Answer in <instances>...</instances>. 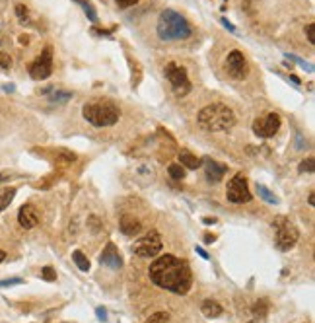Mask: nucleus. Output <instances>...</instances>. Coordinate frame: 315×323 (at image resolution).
<instances>
[{
  "mask_svg": "<svg viewBox=\"0 0 315 323\" xmlns=\"http://www.w3.org/2000/svg\"><path fill=\"white\" fill-rule=\"evenodd\" d=\"M74 160H76V156H74L72 152H68V150H59V154H57V162H63V163H72Z\"/></svg>",
  "mask_w": 315,
  "mask_h": 323,
  "instance_id": "nucleus-27",
  "label": "nucleus"
},
{
  "mask_svg": "<svg viewBox=\"0 0 315 323\" xmlns=\"http://www.w3.org/2000/svg\"><path fill=\"white\" fill-rule=\"evenodd\" d=\"M99 261H101V265L109 267V269H113V271H117V269L123 267V259H121V255H119L117 247H115L113 243H107V247L103 249V253H101V257H99Z\"/></svg>",
  "mask_w": 315,
  "mask_h": 323,
  "instance_id": "nucleus-13",
  "label": "nucleus"
},
{
  "mask_svg": "<svg viewBox=\"0 0 315 323\" xmlns=\"http://www.w3.org/2000/svg\"><path fill=\"white\" fill-rule=\"evenodd\" d=\"M226 171H228V167L218 163L216 160H210V158L204 160V173H206V179L210 183H218L226 175Z\"/></svg>",
  "mask_w": 315,
  "mask_h": 323,
  "instance_id": "nucleus-12",
  "label": "nucleus"
},
{
  "mask_svg": "<svg viewBox=\"0 0 315 323\" xmlns=\"http://www.w3.org/2000/svg\"><path fill=\"white\" fill-rule=\"evenodd\" d=\"M251 323H257V322H251Z\"/></svg>",
  "mask_w": 315,
  "mask_h": 323,
  "instance_id": "nucleus-45",
  "label": "nucleus"
},
{
  "mask_svg": "<svg viewBox=\"0 0 315 323\" xmlns=\"http://www.w3.org/2000/svg\"><path fill=\"white\" fill-rule=\"evenodd\" d=\"M280 115L278 113H267V115L259 117L253 121V133L259 137V139H270L278 133L280 129Z\"/></svg>",
  "mask_w": 315,
  "mask_h": 323,
  "instance_id": "nucleus-9",
  "label": "nucleus"
},
{
  "mask_svg": "<svg viewBox=\"0 0 315 323\" xmlns=\"http://www.w3.org/2000/svg\"><path fill=\"white\" fill-rule=\"evenodd\" d=\"M214 242H216L214 234H204V243H214Z\"/></svg>",
  "mask_w": 315,
  "mask_h": 323,
  "instance_id": "nucleus-36",
  "label": "nucleus"
},
{
  "mask_svg": "<svg viewBox=\"0 0 315 323\" xmlns=\"http://www.w3.org/2000/svg\"><path fill=\"white\" fill-rule=\"evenodd\" d=\"M95 314H97L99 322H107V312H105L103 308H97V310H95Z\"/></svg>",
  "mask_w": 315,
  "mask_h": 323,
  "instance_id": "nucleus-35",
  "label": "nucleus"
},
{
  "mask_svg": "<svg viewBox=\"0 0 315 323\" xmlns=\"http://www.w3.org/2000/svg\"><path fill=\"white\" fill-rule=\"evenodd\" d=\"M163 72H165V78L169 80V84L173 88V93L177 97H183V95H187L191 92V80L187 76V69L185 67H181L177 63H167Z\"/></svg>",
  "mask_w": 315,
  "mask_h": 323,
  "instance_id": "nucleus-6",
  "label": "nucleus"
},
{
  "mask_svg": "<svg viewBox=\"0 0 315 323\" xmlns=\"http://www.w3.org/2000/svg\"><path fill=\"white\" fill-rule=\"evenodd\" d=\"M272 226L276 230L274 236V243L280 251H290L294 245L298 243V238H300V232L294 226L292 222L286 218V216H276L272 220Z\"/></svg>",
  "mask_w": 315,
  "mask_h": 323,
  "instance_id": "nucleus-5",
  "label": "nucleus"
},
{
  "mask_svg": "<svg viewBox=\"0 0 315 323\" xmlns=\"http://www.w3.org/2000/svg\"><path fill=\"white\" fill-rule=\"evenodd\" d=\"M286 59H292L294 63H298V65H302V67H306V70H310V72L314 70V65H310V63H306V61H302V59H298V57H294V55H290V53L286 55Z\"/></svg>",
  "mask_w": 315,
  "mask_h": 323,
  "instance_id": "nucleus-32",
  "label": "nucleus"
},
{
  "mask_svg": "<svg viewBox=\"0 0 315 323\" xmlns=\"http://www.w3.org/2000/svg\"><path fill=\"white\" fill-rule=\"evenodd\" d=\"M203 222L204 224H216V218H208V216H204Z\"/></svg>",
  "mask_w": 315,
  "mask_h": 323,
  "instance_id": "nucleus-39",
  "label": "nucleus"
},
{
  "mask_svg": "<svg viewBox=\"0 0 315 323\" xmlns=\"http://www.w3.org/2000/svg\"><path fill=\"white\" fill-rule=\"evenodd\" d=\"M144 323H169V314H165V312H156L154 316H150Z\"/></svg>",
  "mask_w": 315,
  "mask_h": 323,
  "instance_id": "nucleus-25",
  "label": "nucleus"
},
{
  "mask_svg": "<svg viewBox=\"0 0 315 323\" xmlns=\"http://www.w3.org/2000/svg\"><path fill=\"white\" fill-rule=\"evenodd\" d=\"M4 259H6V253H4V251H0V263H2Z\"/></svg>",
  "mask_w": 315,
  "mask_h": 323,
  "instance_id": "nucleus-44",
  "label": "nucleus"
},
{
  "mask_svg": "<svg viewBox=\"0 0 315 323\" xmlns=\"http://www.w3.org/2000/svg\"><path fill=\"white\" fill-rule=\"evenodd\" d=\"M197 253L201 255V257H203V259H208V257H210V255L206 253V251H204L203 247H197Z\"/></svg>",
  "mask_w": 315,
  "mask_h": 323,
  "instance_id": "nucleus-38",
  "label": "nucleus"
},
{
  "mask_svg": "<svg viewBox=\"0 0 315 323\" xmlns=\"http://www.w3.org/2000/svg\"><path fill=\"white\" fill-rule=\"evenodd\" d=\"M74 2H78L80 6H82V10L88 14V18H90V22H97V14H95V10H93V6H91L88 0H74Z\"/></svg>",
  "mask_w": 315,
  "mask_h": 323,
  "instance_id": "nucleus-24",
  "label": "nucleus"
},
{
  "mask_svg": "<svg viewBox=\"0 0 315 323\" xmlns=\"http://www.w3.org/2000/svg\"><path fill=\"white\" fill-rule=\"evenodd\" d=\"M51 99L53 101H67V99H70V92H55L53 95H51Z\"/></svg>",
  "mask_w": 315,
  "mask_h": 323,
  "instance_id": "nucleus-31",
  "label": "nucleus"
},
{
  "mask_svg": "<svg viewBox=\"0 0 315 323\" xmlns=\"http://www.w3.org/2000/svg\"><path fill=\"white\" fill-rule=\"evenodd\" d=\"M82 115L93 127H113L117 125L121 111L109 99H97V101H90L84 105Z\"/></svg>",
  "mask_w": 315,
  "mask_h": 323,
  "instance_id": "nucleus-4",
  "label": "nucleus"
},
{
  "mask_svg": "<svg viewBox=\"0 0 315 323\" xmlns=\"http://www.w3.org/2000/svg\"><path fill=\"white\" fill-rule=\"evenodd\" d=\"M53 72V49L45 47L43 53L29 65V76L33 80H45Z\"/></svg>",
  "mask_w": 315,
  "mask_h": 323,
  "instance_id": "nucleus-10",
  "label": "nucleus"
},
{
  "mask_svg": "<svg viewBox=\"0 0 315 323\" xmlns=\"http://www.w3.org/2000/svg\"><path fill=\"white\" fill-rule=\"evenodd\" d=\"M18 222L22 224V228H25V230H31L33 226H37L39 216H37L35 208L31 207V205H23L20 208V212H18Z\"/></svg>",
  "mask_w": 315,
  "mask_h": 323,
  "instance_id": "nucleus-14",
  "label": "nucleus"
},
{
  "mask_svg": "<svg viewBox=\"0 0 315 323\" xmlns=\"http://www.w3.org/2000/svg\"><path fill=\"white\" fill-rule=\"evenodd\" d=\"M20 43H22V45H27V43H29L27 35H20Z\"/></svg>",
  "mask_w": 315,
  "mask_h": 323,
  "instance_id": "nucleus-40",
  "label": "nucleus"
},
{
  "mask_svg": "<svg viewBox=\"0 0 315 323\" xmlns=\"http://www.w3.org/2000/svg\"><path fill=\"white\" fill-rule=\"evenodd\" d=\"M201 312L206 318H220L222 316V306L216 300H204L201 306Z\"/></svg>",
  "mask_w": 315,
  "mask_h": 323,
  "instance_id": "nucleus-17",
  "label": "nucleus"
},
{
  "mask_svg": "<svg viewBox=\"0 0 315 323\" xmlns=\"http://www.w3.org/2000/svg\"><path fill=\"white\" fill-rule=\"evenodd\" d=\"M115 2H117L119 8H131V6H135L138 0H115Z\"/></svg>",
  "mask_w": 315,
  "mask_h": 323,
  "instance_id": "nucleus-34",
  "label": "nucleus"
},
{
  "mask_svg": "<svg viewBox=\"0 0 315 323\" xmlns=\"http://www.w3.org/2000/svg\"><path fill=\"white\" fill-rule=\"evenodd\" d=\"M41 278L47 280V282H53V280H57V271L53 267H43L41 269Z\"/></svg>",
  "mask_w": 315,
  "mask_h": 323,
  "instance_id": "nucleus-28",
  "label": "nucleus"
},
{
  "mask_svg": "<svg viewBox=\"0 0 315 323\" xmlns=\"http://www.w3.org/2000/svg\"><path fill=\"white\" fill-rule=\"evenodd\" d=\"M167 171H169V177L175 179V181H181V179L185 177V169H183L181 163H171V165L167 167Z\"/></svg>",
  "mask_w": 315,
  "mask_h": 323,
  "instance_id": "nucleus-23",
  "label": "nucleus"
},
{
  "mask_svg": "<svg viewBox=\"0 0 315 323\" xmlns=\"http://www.w3.org/2000/svg\"><path fill=\"white\" fill-rule=\"evenodd\" d=\"M298 171L300 173H314L315 171V160L314 158H308V160H304L302 163H300V167H298Z\"/></svg>",
  "mask_w": 315,
  "mask_h": 323,
  "instance_id": "nucleus-26",
  "label": "nucleus"
},
{
  "mask_svg": "<svg viewBox=\"0 0 315 323\" xmlns=\"http://www.w3.org/2000/svg\"><path fill=\"white\" fill-rule=\"evenodd\" d=\"M14 197H16V189H4V191H0V212L4 208L10 207V203L14 201Z\"/></svg>",
  "mask_w": 315,
  "mask_h": 323,
  "instance_id": "nucleus-19",
  "label": "nucleus"
},
{
  "mask_svg": "<svg viewBox=\"0 0 315 323\" xmlns=\"http://www.w3.org/2000/svg\"><path fill=\"white\" fill-rule=\"evenodd\" d=\"M161 247H163V242H161L159 232L156 230H150L133 243V251L138 257H156V255H159Z\"/></svg>",
  "mask_w": 315,
  "mask_h": 323,
  "instance_id": "nucleus-7",
  "label": "nucleus"
},
{
  "mask_svg": "<svg viewBox=\"0 0 315 323\" xmlns=\"http://www.w3.org/2000/svg\"><path fill=\"white\" fill-rule=\"evenodd\" d=\"M290 80H292L294 84H300V78H298V76H294V74L290 76Z\"/></svg>",
  "mask_w": 315,
  "mask_h": 323,
  "instance_id": "nucleus-42",
  "label": "nucleus"
},
{
  "mask_svg": "<svg viewBox=\"0 0 315 323\" xmlns=\"http://www.w3.org/2000/svg\"><path fill=\"white\" fill-rule=\"evenodd\" d=\"M72 261L76 263V267H78L80 271H84V273L90 271V259L82 253V251H74V253H72Z\"/></svg>",
  "mask_w": 315,
  "mask_h": 323,
  "instance_id": "nucleus-18",
  "label": "nucleus"
},
{
  "mask_svg": "<svg viewBox=\"0 0 315 323\" xmlns=\"http://www.w3.org/2000/svg\"><path fill=\"white\" fill-rule=\"evenodd\" d=\"M197 123H199V127L203 131L222 133V131H228V129H232L236 125V115L228 105L212 103V105H206L199 111Z\"/></svg>",
  "mask_w": 315,
  "mask_h": 323,
  "instance_id": "nucleus-2",
  "label": "nucleus"
},
{
  "mask_svg": "<svg viewBox=\"0 0 315 323\" xmlns=\"http://www.w3.org/2000/svg\"><path fill=\"white\" fill-rule=\"evenodd\" d=\"M119 230L123 232L125 236H136L138 232L142 230V224H140L138 218L131 216V214H125L121 218V222H119Z\"/></svg>",
  "mask_w": 315,
  "mask_h": 323,
  "instance_id": "nucleus-15",
  "label": "nucleus"
},
{
  "mask_svg": "<svg viewBox=\"0 0 315 323\" xmlns=\"http://www.w3.org/2000/svg\"><path fill=\"white\" fill-rule=\"evenodd\" d=\"M306 35H308V41H310L312 45H315V25L314 23H308V25H306Z\"/></svg>",
  "mask_w": 315,
  "mask_h": 323,
  "instance_id": "nucleus-30",
  "label": "nucleus"
},
{
  "mask_svg": "<svg viewBox=\"0 0 315 323\" xmlns=\"http://www.w3.org/2000/svg\"><path fill=\"white\" fill-rule=\"evenodd\" d=\"M179 162L183 167H187V169H199L201 165H203V162L199 160L195 154H191L189 150H181L179 152Z\"/></svg>",
  "mask_w": 315,
  "mask_h": 323,
  "instance_id": "nucleus-16",
  "label": "nucleus"
},
{
  "mask_svg": "<svg viewBox=\"0 0 315 323\" xmlns=\"http://www.w3.org/2000/svg\"><path fill=\"white\" fill-rule=\"evenodd\" d=\"M257 193H259V197L263 199V201H267L269 205H278L280 201H278V197H274L272 193H270L269 189L265 187V185H259L257 183Z\"/></svg>",
  "mask_w": 315,
  "mask_h": 323,
  "instance_id": "nucleus-20",
  "label": "nucleus"
},
{
  "mask_svg": "<svg viewBox=\"0 0 315 323\" xmlns=\"http://www.w3.org/2000/svg\"><path fill=\"white\" fill-rule=\"evenodd\" d=\"M156 31H158V37L163 39V41H181V39L191 37L193 27L189 25V22L181 16L179 12H175V10H163L159 14V18H158Z\"/></svg>",
  "mask_w": 315,
  "mask_h": 323,
  "instance_id": "nucleus-3",
  "label": "nucleus"
},
{
  "mask_svg": "<svg viewBox=\"0 0 315 323\" xmlns=\"http://www.w3.org/2000/svg\"><path fill=\"white\" fill-rule=\"evenodd\" d=\"M12 67V57L4 51H0V69H10Z\"/></svg>",
  "mask_w": 315,
  "mask_h": 323,
  "instance_id": "nucleus-29",
  "label": "nucleus"
},
{
  "mask_svg": "<svg viewBox=\"0 0 315 323\" xmlns=\"http://www.w3.org/2000/svg\"><path fill=\"white\" fill-rule=\"evenodd\" d=\"M150 280L173 294H187L193 284V273L187 261L175 255H161L148 269Z\"/></svg>",
  "mask_w": 315,
  "mask_h": 323,
  "instance_id": "nucleus-1",
  "label": "nucleus"
},
{
  "mask_svg": "<svg viewBox=\"0 0 315 323\" xmlns=\"http://www.w3.org/2000/svg\"><path fill=\"white\" fill-rule=\"evenodd\" d=\"M8 179H10L8 175H0V183H4V181H8Z\"/></svg>",
  "mask_w": 315,
  "mask_h": 323,
  "instance_id": "nucleus-43",
  "label": "nucleus"
},
{
  "mask_svg": "<svg viewBox=\"0 0 315 323\" xmlns=\"http://www.w3.org/2000/svg\"><path fill=\"white\" fill-rule=\"evenodd\" d=\"M220 22H222V25H224L226 29H228V31H236V27H234V25H232V23L228 22V20H224V18H222V20H220Z\"/></svg>",
  "mask_w": 315,
  "mask_h": 323,
  "instance_id": "nucleus-37",
  "label": "nucleus"
},
{
  "mask_svg": "<svg viewBox=\"0 0 315 323\" xmlns=\"http://www.w3.org/2000/svg\"><path fill=\"white\" fill-rule=\"evenodd\" d=\"M267 312H269V300L267 298H261V300L255 302V306H253V316L255 318H265Z\"/></svg>",
  "mask_w": 315,
  "mask_h": 323,
  "instance_id": "nucleus-21",
  "label": "nucleus"
},
{
  "mask_svg": "<svg viewBox=\"0 0 315 323\" xmlns=\"http://www.w3.org/2000/svg\"><path fill=\"white\" fill-rule=\"evenodd\" d=\"M16 16L22 25H29L31 23V16H29V10L25 4H16Z\"/></svg>",
  "mask_w": 315,
  "mask_h": 323,
  "instance_id": "nucleus-22",
  "label": "nucleus"
},
{
  "mask_svg": "<svg viewBox=\"0 0 315 323\" xmlns=\"http://www.w3.org/2000/svg\"><path fill=\"white\" fill-rule=\"evenodd\" d=\"M308 203H310V205H314V203H315V197H314V193H312V195H310V197H308Z\"/></svg>",
  "mask_w": 315,
  "mask_h": 323,
  "instance_id": "nucleus-41",
  "label": "nucleus"
},
{
  "mask_svg": "<svg viewBox=\"0 0 315 323\" xmlns=\"http://www.w3.org/2000/svg\"><path fill=\"white\" fill-rule=\"evenodd\" d=\"M226 70H228V74H230L232 78H236V80H241V78L247 76L249 65H247V59L243 57L241 51L234 49V51L228 53V57H226Z\"/></svg>",
  "mask_w": 315,
  "mask_h": 323,
  "instance_id": "nucleus-11",
  "label": "nucleus"
},
{
  "mask_svg": "<svg viewBox=\"0 0 315 323\" xmlns=\"http://www.w3.org/2000/svg\"><path fill=\"white\" fill-rule=\"evenodd\" d=\"M251 191H249L247 177L243 173H237L236 177L230 179V183L226 187V199L230 203H236V205H243L251 201Z\"/></svg>",
  "mask_w": 315,
  "mask_h": 323,
  "instance_id": "nucleus-8",
  "label": "nucleus"
},
{
  "mask_svg": "<svg viewBox=\"0 0 315 323\" xmlns=\"http://www.w3.org/2000/svg\"><path fill=\"white\" fill-rule=\"evenodd\" d=\"M23 280L18 277L14 278H4V280H0V288H4V286H12V284H22Z\"/></svg>",
  "mask_w": 315,
  "mask_h": 323,
  "instance_id": "nucleus-33",
  "label": "nucleus"
}]
</instances>
